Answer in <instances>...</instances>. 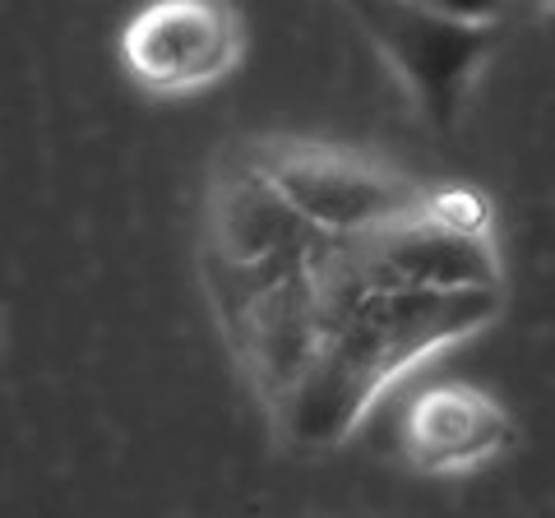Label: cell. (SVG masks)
Masks as SVG:
<instances>
[{"instance_id": "6", "label": "cell", "mask_w": 555, "mask_h": 518, "mask_svg": "<svg viewBox=\"0 0 555 518\" xmlns=\"http://www.w3.org/2000/svg\"><path fill=\"white\" fill-rule=\"evenodd\" d=\"M551 5H555V0H551Z\"/></svg>"}, {"instance_id": "5", "label": "cell", "mask_w": 555, "mask_h": 518, "mask_svg": "<svg viewBox=\"0 0 555 518\" xmlns=\"http://www.w3.org/2000/svg\"><path fill=\"white\" fill-rule=\"evenodd\" d=\"M412 5L440 14V20H454V24H491L505 10V0H412Z\"/></svg>"}, {"instance_id": "2", "label": "cell", "mask_w": 555, "mask_h": 518, "mask_svg": "<svg viewBox=\"0 0 555 518\" xmlns=\"http://www.w3.org/2000/svg\"><path fill=\"white\" fill-rule=\"evenodd\" d=\"M324 228H315L269 171H241L218 190L214 204V246H208V279H214L222 315H236L264 287L310 269Z\"/></svg>"}, {"instance_id": "3", "label": "cell", "mask_w": 555, "mask_h": 518, "mask_svg": "<svg viewBox=\"0 0 555 518\" xmlns=\"http://www.w3.org/2000/svg\"><path fill=\"white\" fill-rule=\"evenodd\" d=\"M264 171L324 232H371L393 218L426 209L412 185L385 177V171L361 167V163L328 158V153H283Z\"/></svg>"}, {"instance_id": "4", "label": "cell", "mask_w": 555, "mask_h": 518, "mask_svg": "<svg viewBox=\"0 0 555 518\" xmlns=\"http://www.w3.org/2000/svg\"><path fill=\"white\" fill-rule=\"evenodd\" d=\"M228 329L250 375L259 379V389L273 403H283L324 348V310L310 269L250 297L236 315H228Z\"/></svg>"}, {"instance_id": "1", "label": "cell", "mask_w": 555, "mask_h": 518, "mask_svg": "<svg viewBox=\"0 0 555 518\" xmlns=\"http://www.w3.org/2000/svg\"><path fill=\"white\" fill-rule=\"evenodd\" d=\"M495 287H379L338 324H328L320 352H328L375 393L422 352L473 334L495 315Z\"/></svg>"}]
</instances>
